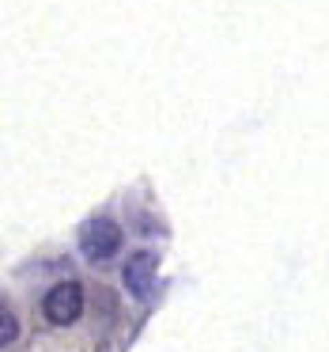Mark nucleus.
I'll return each instance as SVG.
<instances>
[{
    "label": "nucleus",
    "instance_id": "nucleus-1",
    "mask_svg": "<svg viewBox=\"0 0 329 352\" xmlns=\"http://www.w3.org/2000/svg\"><path fill=\"white\" fill-rule=\"evenodd\" d=\"M117 246H122V228L110 216H95V220H87L80 228V250H84V258L106 261L117 254Z\"/></svg>",
    "mask_w": 329,
    "mask_h": 352
},
{
    "label": "nucleus",
    "instance_id": "nucleus-2",
    "mask_svg": "<svg viewBox=\"0 0 329 352\" xmlns=\"http://www.w3.org/2000/svg\"><path fill=\"white\" fill-rule=\"evenodd\" d=\"M42 314H46L54 326H72V322L84 314V292H80V284L65 280V284H57V288H49L46 299H42Z\"/></svg>",
    "mask_w": 329,
    "mask_h": 352
},
{
    "label": "nucleus",
    "instance_id": "nucleus-3",
    "mask_svg": "<svg viewBox=\"0 0 329 352\" xmlns=\"http://www.w3.org/2000/svg\"><path fill=\"white\" fill-rule=\"evenodd\" d=\"M155 265H159V258H155L152 250H140V254H133V258L125 261V288H129L137 299H144L148 292H152Z\"/></svg>",
    "mask_w": 329,
    "mask_h": 352
},
{
    "label": "nucleus",
    "instance_id": "nucleus-4",
    "mask_svg": "<svg viewBox=\"0 0 329 352\" xmlns=\"http://www.w3.org/2000/svg\"><path fill=\"white\" fill-rule=\"evenodd\" d=\"M16 341V314L12 307H4V333H0V344H12Z\"/></svg>",
    "mask_w": 329,
    "mask_h": 352
}]
</instances>
